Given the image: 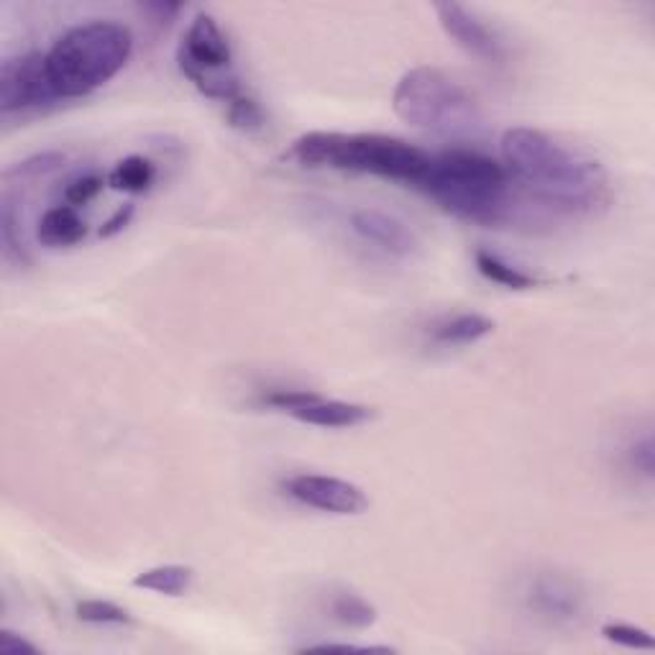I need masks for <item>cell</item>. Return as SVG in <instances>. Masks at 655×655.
Returning <instances> with one entry per match:
<instances>
[{"label": "cell", "mask_w": 655, "mask_h": 655, "mask_svg": "<svg viewBox=\"0 0 655 655\" xmlns=\"http://www.w3.org/2000/svg\"><path fill=\"white\" fill-rule=\"evenodd\" d=\"M500 148L510 180L533 203L556 213H584L605 198V167L546 131L517 126L504 131Z\"/></svg>", "instance_id": "1"}, {"label": "cell", "mask_w": 655, "mask_h": 655, "mask_svg": "<svg viewBox=\"0 0 655 655\" xmlns=\"http://www.w3.org/2000/svg\"><path fill=\"white\" fill-rule=\"evenodd\" d=\"M415 188L443 211L479 226H502L515 213L512 180L504 164L472 148L430 154L426 175Z\"/></svg>", "instance_id": "2"}, {"label": "cell", "mask_w": 655, "mask_h": 655, "mask_svg": "<svg viewBox=\"0 0 655 655\" xmlns=\"http://www.w3.org/2000/svg\"><path fill=\"white\" fill-rule=\"evenodd\" d=\"M289 159L308 169L327 167L377 175L415 188L426 175L430 154L405 139L384 136V133L310 131L295 141L289 148Z\"/></svg>", "instance_id": "3"}, {"label": "cell", "mask_w": 655, "mask_h": 655, "mask_svg": "<svg viewBox=\"0 0 655 655\" xmlns=\"http://www.w3.org/2000/svg\"><path fill=\"white\" fill-rule=\"evenodd\" d=\"M392 108L413 129L453 141L481 139L487 129V118L474 95L436 67H415L402 74Z\"/></svg>", "instance_id": "4"}, {"label": "cell", "mask_w": 655, "mask_h": 655, "mask_svg": "<svg viewBox=\"0 0 655 655\" xmlns=\"http://www.w3.org/2000/svg\"><path fill=\"white\" fill-rule=\"evenodd\" d=\"M133 51L131 28L116 21H91L59 36L47 64L64 100L85 98L106 85L129 64Z\"/></svg>", "instance_id": "5"}, {"label": "cell", "mask_w": 655, "mask_h": 655, "mask_svg": "<svg viewBox=\"0 0 655 655\" xmlns=\"http://www.w3.org/2000/svg\"><path fill=\"white\" fill-rule=\"evenodd\" d=\"M177 67L205 98L234 103L246 93L234 72V51L218 21L211 13H198L177 49Z\"/></svg>", "instance_id": "6"}, {"label": "cell", "mask_w": 655, "mask_h": 655, "mask_svg": "<svg viewBox=\"0 0 655 655\" xmlns=\"http://www.w3.org/2000/svg\"><path fill=\"white\" fill-rule=\"evenodd\" d=\"M64 100L49 74L47 55L28 51L0 64V116L34 114Z\"/></svg>", "instance_id": "7"}, {"label": "cell", "mask_w": 655, "mask_h": 655, "mask_svg": "<svg viewBox=\"0 0 655 655\" xmlns=\"http://www.w3.org/2000/svg\"><path fill=\"white\" fill-rule=\"evenodd\" d=\"M525 607L550 624H573L584 617L586 592L561 571H538L525 586Z\"/></svg>", "instance_id": "8"}, {"label": "cell", "mask_w": 655, "mask_h": 655, "mask_svg": "<svg viewBox=\"0 0 655 655\" xmlns=\"http://www.w3.org/2000/svg\"><path fill=\"white\" fill-rule=\"evenodd\" d=\"M285 489L293 500L331 515H364L369 510V497L364 489L336 476L297 474L285 481Z\"/></svg>", "instance_id": "9"}, {"label": "cell", "mask_w": 655, "mask_h": 655, "mask_svg": "<svg viewBox=\"0 0 655 655\" xmlns=\"http://www.w3.org/2000/svg\"><path fill=\"white\" fill-rule=\"evenodd\" d=\"M436 16L441 21L445 36L466 51L468 57L479 59L484 64L502 67L508 59V47H504L502 36L476 19L472 11L458 3H438Z\"/></svg>", "instance_id": "10"}, {"label": "cell", "mask_w": 655, "mask_h": 655, "mask_svg": "<svg viewBox=\"0 0 655 655\" xmlns=\"http://www.w3.org/2000/svg\"><path fill=\"white\" fill-rule=\"evenodd\" d=\"M348 223L361 241L377 246L386 254L409 257L418 251V238H415L413 228L405 221H400L397 215L379 211V207H359L352 213Z\"/></svg>", "instance_id": "11"}, {"label": "cell", "mask_w": 655, "mask_h": 655, "mask_svg": "<svg viewBox=\"0 0 655 655\" xmlns=\"http://www.w3.org/2000/svg\"><path fill=\"white\" fill-rule=\"evenodd\" d=\"M293 415L295 420L308 422L318 428H356L374 418V409L367 405H354V402L341 400H312L305 407H297Z\"/></svg>", "instance_id": "12"}, {"label": "cell", "mask_w": 655, "mask_h": 655, "mask_svg": "<svg viewBox=\"0 0 655 655\" xmlns=\"http://www.w3.org/2000/svg\"><path fill=\"white\" fill-rule=\"evenodd\" d=\"M87 236V223L72 205H55L41 215L36 226V238L47 249H67L78 246Z\"/></svg>", "instance_id": "13"}, {"label": "cell", "mask_w": 655, "mask_h": 655, "mask_svg": "<svg viewBox=\"0 0 655 655\" xmlns=\"http://www.w3.org/2000/svg\"><path fill=\"white\" fill-rule=\"evenodd\" d=\"M495 331V320H489L487 315H479V312H458V315L443 318L430 327V336H433L436 344L443 346H468L481 341L484 336Z\"/></svg>", "instance_id": "14"}, {"label": "cell", "mask_w": 655, "mask_h": 655, "mask_svg": "<svg viewBox=\"0 0 655 655\" xmlns=\"http://www.w3.org/2000/svg\"><path fill=\"white\" fill-rule=\"evenodd\" d=\"M19 223H24V218L19 221L16 198H13L11 190H5L3 198H0V243H3V259L11 264L26 266L32 262V257H28V246L24 241V228Z\"/></svg>", "instance_id": "15"}, {"label": "cell", "mask_w": 655, "mask_h": 655, "mask_svg": "<svg viewBox=\"0 0 655 655\" xmlns=\"http://www.w3.org/2000/svg\"><path fill=\"white\" fill-rule=\"evenodd\" d=\"M156 182V167L152 159L141 154H131L126 156L110 169L108 175V184L118 192H129V195H141V192L152 190V184Z\"/></svg>", "instance_id": "16"}, {"label": "cell", "mask_w": 655, "mask_h": 655, "mask_svg": "<svg viewBox=\"0 0 655 655\" xmlns=\"http://www.w3.org/2000/svg\"><path fill=\"white\" fill-rule=\"evenodd\" d=\"M192 584V569L190 565H156V569L141 571L139 576H133V586L136 590L156 592L164 597H182Z\"/></svg>", "instance_id": "17"}, {"label": "cell", "mask_w": 655, "mask_h": 655, "mask_svg": "<svg viewBox=\"0 0 655 655\" xmlns=\"http://www.w3.org/2000/svg\"><path fill=\"white\" fill-rule=\"evenodd\" d=\"M474 264L484 279L495 282V285H500L504 289L523 293V289H533L535 285H538V279L531 277V274H525L523 270H517V266L508 264L502 257L491 254V251H487V249L476 251Z\"/></svg>", "instance_id": "18"}, {"label": "cell", "mask_w": 655, "mask_h": 655, "mask_svg": "<svg viewBox=\"0 0 655 655\" xmlns=\"http://www.w3.org/2000/svg\"><path fill=\"white\" fill-rule=\"evenodd\" d=\"M327 609H331V617L346 628H356V630H367L377 622V607L369 605L367 599L359 597L354 592H336L327 602Z\"/></svg>", "instance_id": "19"}, {"label": "cell", "mask_w": 655, "mask_h": 655, "mask_svg": "<svg viewBox=\"0 0 655 655\" xmlns=\"http://www.w3.org/2000/svg\"><path fill=\"white\" fill-rule=\"evenodd\" d=\"M67 164V156L62 152H41V154H34L28 156V159L13 164V167H9L3 172V180L5 182H13V180H41V177H49L59 172Z\"/></svg>", "instance_id": "20"}, {"label": "cell", "mask_w": 655, "mask_h": 655, "mask_svg": "<svg viewBox=\"0 0 655 655\" xmlns=\"http://www.w3.org/2000/svg\"><path fill=\"white\" fill-rule=\"evenodd\" d=\"M74 615H78V620L91 622V624H131L133 622L129 609L118 607V605H114V602H106V599L78 602Z\"/></svg>", "instance_id": "21"}, {"label": "cell", "mask_w": 655, "mask_h": 655, "mask_svg": "<svg viewBox=\"0 0 655 655\" xmlns=\"http://www.w3.org/2000/svg\"><path fill=\"white\" fill-rule=\"evenodd\" d=\"M226 116L228 123L238 131H257L264 126V110L259 108V103L251 98L249 93H243L241 98H236L234 103L226 106Z\"/></svg>", "instance_id": "22"}, {"label": "cell", "mask_w": 655, "mask_h": 655, "mask_svg": "<svg viewBox=\"0 0 655 655\" xmlns=\"http://www.w3.org/2000/svg\"><path fill=\"white\" fill-rule=\"evenodd\" d=\"M103 177L87 172V175H78L74 180L67 182V188L62 192L64 198V205H72V207H82L87 203H93L95 198L100 195L103 192Z\"/></svg>", "instance_id": "23"}, {"label": "cell", "mask_w": 655, "mask_h": 655, "mask_svg": "<svg viewBox=\"0 0 655 655\" xmlns=\"http://www.w3.org/2000/svg\"><path fill=\"white\" fill-rule=\"evenodd\" d=\"M602 635H605L609 643L632 647V651H653V645H655L651 632L632 628V624H622V622L605 624V628H602Z\"/></svg>", "instance_id": "24"}, {"label": "cell", "mask_w": 655, "mask_h": 655, "mask_svg": "<svg viewBox=\"0 0 655 655\" xmlns=\"http://www.w3.org/2000/svg\"><path fill=\"white\" fill-rule=\"evenodd\" d=\"M318 397H320V394L310 392V390H272V392L264 394L262 402H264V405L277 407V409H282V413L289 415V413H295L297 407H305L308 402L318 400Z\"/></svg>", "instance_id": "25"}, {"label": "cell", "mask_w": 655, "mask_h": 655, "mask_svg": "<svg viewBox=\"0 0 655 655\" xmlns=\"http://www.w3.org/2000/svg\"><path fill=\"white\" fill-rule=\"evenodd\" d=\"M628 458H630V466L635 468V472L643 474L645 479H653V474H655V445H653L651 436L640 438V441L632 443L630 451H628Z\"/></svg>", "instance_id": "26"}, {"label": "cell", "mask_w": 655, "mask_h": 655, "mask_svg": "<svg viewBox=\"0 0 655 655\" xmlns=\"http://www.w3.org/2000/svg\"><path fill=\"white\" fill-rule=\"evenodd\" d=\"M133 213H136V205H133V203L118 205L116 213L110 215V218L106 223H103V228L98 230V236L100 238H114V236H118V234H121V230H126V226H129L131 218H133Z\"/></svg>", "instance_id": "27"}, {"label": "cell", "mask_w": 655, "mask_h": 655, "mask_svg": "<svg viewBox=\"0 0 655 655\" xmlns=\"http://www.w3.org/2000/svg\"><path fill=\"white\" fill-rule=\"evenodd\" d=\"M0 655H39V647L28 643L26 638L13 635V632H0Z\"/></svg>", "instance_id": "28"}, {"label": "cell", "mask_w": 655, "mask_h": 655, "mask_svg": "<svg viewBox=\"0 0 655 655\" xmlns=\"http://www.w3.org/2000/svg\"><path fill=\"white\" fill-rule=\"evenodd\" d=\"M141 11L152 19V24L169 26L175 21L177 13L182 11V5L180 3H144L141 5Z\"/></svg>", "instance_id": "29"}, {"label": "cell", "mask_w": 655, "mask_h": 655, "mask_svg": "<svg viewBox=\"0 0 655 655\" xmlns=\"http://www.w3.org/2000/svg\"><path fill=\"white\" fill-rule=\"evenodd\" d=\"M305 651H320V653H371V651H377V653H392V647H386V645H338V643H323V645H310V647H305Z\"/></svg>", "instance_id": "30"}]
</instances>
